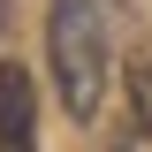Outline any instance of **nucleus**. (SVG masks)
<instances>
[{"label":"nucleus","mask_w":152,"mask_h":152,"mask_svg":"<svg viewBox=\"0 0 152 152\" xmlns=\"http://www.w3.org/2000/svg\"><path fill=\"white\" fill-rule=\"evenodd\" d=\"M0 152H38V84L23 61H0Z\"/></svg>","instance_id":"f03ea898"},{"label":"nucleus","mask_w":152,"mask_h":152,"mask_svg":"<svg viewBox=\"0 0 152 152\" xmlns=\"http://www.w3.org/2000/svg\"><path fill=\"white\" fill-rule=\"evenodd\" d=\"M46 69L76 122H91L107 99V8L99 0H53L46 8Z\"/></svg>","instance_id":"f257e3e1"},{"label":"nucleus","mask_w":152,"mask_h":152,"mask_svg":"<svg viewBox=\"0 0 152 152\" xmlns=\"http://www.w3.org/2000/svg\"><path fill=\"white\" fill-rule=\"evenodd\" d=\"M129 114H137V129L152 137V61H137V69H129Z\"/></svg>","instance_id":"7ed1b4c3"},{"label":"nucleus","mask_w":152,"mask_h":152,"mask_svg":"<svg viewBox=\"0 0 152 152\" xmlns=\"http://www.w3.org/2000/svg\"><path fill=\"white\" fill-rule=\"evenodd\" d=\"M0 15H8V0H0Z\"/></svg>","instance_id":"20e7f679"}]
</instances>
